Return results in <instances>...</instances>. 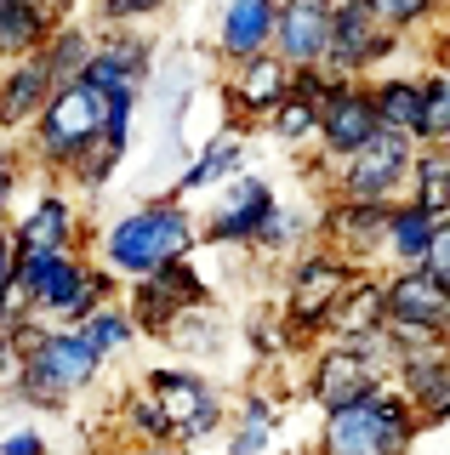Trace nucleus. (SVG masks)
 <instances>
[{
    "label": "nucleus",
    "instance_id": "obj_42",
    "mask_svg": "<svg viewBox=\"0 0 450 455\" xmlns=\"http://www.w3.org/2000/svg\"><path fill=\"white\" fill-rule=\"evenodd\" d=\"M12 262H18V245H12V234L0 228V307L18 296V284H12Z\"/></svg>",
    "mask_w": 450,
    "mask_h": 455
},
{
    "label": "nucleus",
    "instance_id": "obj_37",
    "mask_svg": "<svg viewBox=\"0 0 450 455\" xmlns=\"http://www.w3.org/2000/svg\"><path fill=\"white\" fill-rule=\"evenodd\" d=\"M137 97H143V92H115V97H103V148L125 154V142H132V114H137Z\"/></svg>",
    "mask_w": 450,
    "mask_h": 455
},
{
    "label": "nucleus",
    "instance_id": "obj_24",
    "mask_svg": "<svg viewBox=\"0 0 450 455\" xmlns=\"http://www.w3.org/2000/svg\"><path fill=\"white\" fill-rule=\"evenodd\" d=\"M405 205H416L433 222L450 217V154L445 148H416L411 177H405Z\"/></svg>",
    "mask_w": 450,
    "mask_h": 455
},
{
    "label": "nucleus",
    "instance_id": "obj_9",
    "mask_svg": "<svg viewBox=\"0 0 450 455\" xmlns=\"http://www.w3.org/2000/svg\"><path fill=\"white\" fill-rule=\"evenodd\" d=\"M143 393L165 410V421L177 427V444H200V438H211V433L229 427V404H222V393L211 387L200 370H189V364H154L143 376Z\"/></svg>",
    "mask_w": 450,
    "mask_h": 455
},
{
    "label": "nucleus",
    "instance_id": "obj_26",
    "mask_svg": "<svg viewBox=\"0 0 450 455\" xmlns=\"http://www.w3.org/2000/svg\"><path fill=\"white\" fill-rule=\"evenodd\" d=\"M433 234H439V222L433 217H422L416 205H393L388 211V245H382V262L393 267H422L428 262V251H433Z\"/></svg>",
    "mask_w": 450,
    "mask_h": 455
},
{
    "label": "nucleus",
    "instance_id": "obj_7",
    "mask_svg": "<svg viewBox=\"0 0 450 455\" xmlns=\"http://www.w3.org/2000/svg\"><path fill=\"white\" fill-rule=\"evenodd\" d=\"M382 324L399 353L450 341V296L433 284L428 267H388L382 274Z\"/></svg>",
    "mask_w": 450,
    "mask_h": 455
},
{
    "label": "nucleus",
    "instance_id": "obj_22",
    "mask_svg": "<svg viewBox=\"0 0 450 455\" xmlns=\"http://www.w3.org/2000/svg\"><path fill=\"white\" fill-rule=\"evenodd\" d=\"M240 171H245V137L229 125V132H217V137H211L205 148L189 160V171L177 177L172 199H189V194H200V188H222V182H234Z\"/></svg>",
    "mask_w": 450,
    "mask_h": 455
},
{
    "label": "nucleus",
    "instance_id": "obj_18",
    "mask_svg": "<svg viewBox=\"0 0 450 455\" xmlns=\"http://www.w3.org/2000/svg\"><path fill=\"white\" fill-rule=\"evenodd\" d=\"M80 211H75V199L58 194V188H46V194H35V205L23 211L18 222H6V234H12V245L18 251H80Z\"/></svg>",
    "mask_w": 450,
    "mask_h": 455
},
{
    "label": "nucleus",
    "instance_id": "obj_15",
    "mask_svg": "<svg viewBox=\"0 0 450 455\" xmlns=\"http://www.w3.org/2000/svg\"><path fill=\"white\" fill-rule=\"evenodd\" d=\"M274 205H279V194L269 188V182L240 171L234 182H222L217 211L200 222V245H251V239L262 234V222H269Z\"/></svg>",
    "mask_w": 450,
    "mask_h": 455
},
{
    "label": "nucleus",
    "instance_id": "obj_17",
    "mask_svg": "<svg viewBox=\"0 0 450 455\" xmlns=\"http://www.w3.org/2000/svg\"><path fill=\"white\" fill-rule=\"evenodd\" d=\"M285 97H291V68L279 63L274 52L229 68V80H222V103H229V114H234V132H240V125H262Z\"/></svg>",
    "mask_w": 450,
    "mask_h": 455
},
{
    "label": "nucleus",
    "instance_id": "obj_14",
    "mask_svg": "<svg viewBox=\"0 0 450 455\" xmlns=\"http://www.w3.org/2000/svg\"><path fill=\"white\" fill-rule=\"evenodd\" d=\"M388 387L416 410L422 433H428V427H439V421H450V341H433V347L399 353Z\"/></svg>",
    "mask_w": 450,
    "mask_h": 455
},
{
    "label": "nucleus",
    "instance_id": "obj_20",
    "mask_svg": "<svg viewBox=\"0 0 450 455\" xmlns=\"http://www.w3.org/2000/svg\"><path fill=\"white\" fill-rule=\"evenodd\" d=\"M382 331H388L382 324V267H359L325 319V341H365Z\"/></svg>",
    "mask_w": 450,
    "mask_h": 455
},
{
    "label": "nucleus",
    "instance_id": "obj_34",
    "mask_svg": "<svg viewBox=\"0 0 450 455\" xmlns=\"http://www.w3.org/2000/svg\"><path fill=\"white\" fill-rule=\"evenodd\" d=\"M445 6L450 0H371V12H376V23L388 28V35H422V28H433L445 18Z\"/></svg>",
    "mask_w": 450,
    "mask_h": 455
},
{
    "label": "nucleus",
    "instance_id": "obj_21",
    "mask_svg": "<svg viewBox=\"0 0 450 455\" xmlns=\"http://www.w3.org/2000/svg\"><path fill=\"white\" fill-rule=\"evenodd\" d=\"M52 92H58V85H52V75L40 68V57L0 68V137L18 142V137L35 125V114L46 108V97H52Z\"/></svg>",
    "mask_w": 450,
    "mask_h": 455
},
{
    "label": "nucleus",
    "instance_id": "obj_25",
    "mask_svg": "<svg viewBox=\"0 0 450 455\" xmlns=\"http://www.w3.org/2000/svg\"><path fill=\"white\" fill-rule=\"evenodd\" d=\"M52 23L40 18L35 0H0V68L29 63V57L46 46Z\"/></svg>",
    "mask_w": 450,
    "mask_h": 455
},
{
    "label": "nucleus",
    "instance_id": "obj_47",
    "mask_svg": "<svg viewBox=\"0 0 450 455\" xmlns=\"http://www.w3.org/2000/svg\"><path fill=\"white\" fill-rule=\"evenodd\" d=\"M6 165H23V154H18V142H12V137H0V171H6Z\"/></svg>",
    "mask_w": 450,
    "mask_h": 455
},
{
    "label": "nucleus",
    "instance_id": "obj_23",
    "mask_svg": "<svg viewBox=\"0 0 450 455\" xmlns=\"http://www.w3.org/2000/svg\"><path fill=\"white\" fill-rule=\"evenodd\" d=\"M371 108H376V125H382V132L416 142L422 80H416V75H376V80H371Z\"/></svg>",
    "mask_w": 450,
    "mask_h": 455
},
{
    "label": "nucleus",
    "instance_id": "obj_40",
    "mask_svg": "<svg viewBox=\"0 0 450 455\" xmlns=\"http://www.w3.org/2000/svg\"><path fill=\"white\" fill-rule=\"evenodd\" d=\"M274 433H257V427H229V455H269Z\"/></svg>",
    "mask_w": 450,
    "mask_h": 455
},
{
    "label": "nucleus",
    "instance_id": "obj_29",
    "mask_svg": "<svg viewBox=\"0 0 450 455\" xmlns=\"http://www.w3.org/2000/svg\"><path fill=\"white\" fill-rule=\"evenodd\" d=\"M422 80V120H416V148H445L450 154V63H439Z\"/></svg>",
    "mask_w": 450,
    "mask_h": 455
},
{
    "label": "nucleus",
    "instance_id": "obj_4",
    "mask_svg": "<svg viewBox=\"0 0 450 455\" xmlns=\"http://www.w3.org/2000/svg\"><path fill=\"white\" fill-rule=\"evenodd\" d=\"M359 267H348L342 256L308 245L302 256H291L285 267V296H279V341L285 347H319L325 341V319L336 307V296L348 291V279H354Z\"/></svg>",
    "mask_w": 450,
    "mask_h": 455
},
{
    "label": "nucleus",
    "instance_id": "obj_30",
    "mask_svg": "<svg viewBox=\"0 0 450 455\" xmlns=\"http://www.w3.org/2000/svg\"><path fill=\"white\" fill-rule=\"evenodd\" d=\"M120 427L132 433V444H149V450H177V427L165 421V410L154 404L149 393H132L120 404Z\"/></svg>",
    "mask_w": 450,
    "mask_h": 455
},
{
    "label": "nucleus",
    "instance_id": "obj_13",
    "mask_svg": "<svg viewBox=\"0 0 450 455\" xmlns=\"http://www.w3.org/2000/svg\"><path fill=\"white\" fill-rule=\"evenodd\" d=\"M154 68V40L143 28H103L92 46V63L80 68V85L97 97H115V92H143Z\"/></svg>",
    "mask_w": 450,
    "mask_h": 455
},
{
    "label": "nucleus",
    "instance_id": "obj_1",
    "mask_svg": "<svg viewBox=\"0 0 450 455\" xmlns=\"http://www.w3.org/2000/svg\"><path fill=\"white\" fill-rule=\"evenodd\" d=\"M194 245H200L194 211L165 194V199L132 205L125 217H115L103 234H97V267L115 274L120 284H137V279H149L154 267L177 262V256H194Z\"/></svg>",
    "mask_w": 450,
    "mask_h": 455
},
{
    "label": "nucleus",
    "instance_id": "obj_2",
    "mask_svg": "<svg viewBox=\"0 0 450 455\" xmlns=\"http://www.w3.org/2000/svg\"><path fill=\"white\" fill-rule=\"evenodd\" d=\"M97 142H103V97L75 80V85H58L46 97V108L23 132L18 154H23V165L46 171V177H68V165L86 160Z\"/></svg>",
    "mask_w": 450,
    "mask_h": 455
},
{
    "label": "nucleus",
    "instance_id": "obj_48",
    "mask_svg": "<svg viewBox=\"0 0 450 455\" xmlns=\"http://www.w3.org/2000/svg\"><path fill=\"white\" fill-rule=\"evenodd\" d=\"M120 455H172V450H149V444H125Z\"/></svg>",
    "mask_w": 450,
    "mask_h": 455
},
{
    "label": "nucleus",
    "instance_id": "obj_32",
    "mask_svg": "<svg viewBox=\"0 0 450 455\" xmlns=\"http://www.w3.org/2000/svg\"><path fill=\"white\" fill-rule=\"evenodd\" d=\"M75 331H80V341H86L97 359H115L120 347H132V341H137V331H132V319H125L120 302H103L92 319H80Z\"/></svg>",
    "mask_w": 450,
    "mask_h": 455
},
{
    "label": "nucleus",
    "instance_id": "obj_46",
    "mask_svg": "<svg viewBox=\"0 0 450 455\" xmlns=\"http://www.w3.org/2000/svg\"><path fill=\"white\" fill-rule=\"evenodd\" d=\"M18 364H23V359L12 353V341L0 336V387H12V381H18Z\"/></svg>",
    "mask_w": 450,
    "mask_h": 455
},
{
    "label": "nucleus",
    "instance_id": "obj_36",
    "mask_svg": "<svg viewBox=\"0 0 450 455\" xmlns=\"http://www.w3.org/2000/svg\"><path fill=\"white\" fill-rule=\"evenodd\" d=\"M165 6H172V0H92V18L103 28H143L149 18H160Z\"/></svg>",
    "mask_w": 450,
    "mask_h": 455
},
{
    "label": "nucleus",
    "instance_id": "obj_8",
    "mask_svg": "<svg viewBox=\"0 0 450 455\" xmlns=\"http://www.w3.org/2000/svg\"><path fill=\"white\" fill-rule=\"evenodd\" d=\"M416 142L411 137H371L354 160L331 165V199H354V205H399L405 199V177H411Z\"/></svg>",
    "mask_w": 450,
    "mask_h": 455
},
{
    "label": "nucleus",
    "instance_id": "obj_6",
    "mask_svg": "<svg viewBox=\"0 0 450 455\" xmlns=\"http://www.w3.org/2000/svg\"><path fill=\"white\" fill-rule=\"evenodd\" d=\"M97 376H103V359L80 341V331H68V324H46L40 341L23 353L12 393H18L23 404H35V410H63L68 398L86 393Z\"/></svg>",
    "mask_w": 450,
    "mask_h": 455
},
{
    "label": "nucleus",
    "instance_id": "obj_45",
    "mask_svg": "<svg viewBox=\"0 0 450 455\" xmlns=\"http://www.w3.org/2000/svg\"><path fill=\"white\" fill-rule=\"evenodd\" d=\"M35 6H40V18H46L52 28H63V23H75V6H80V0H35Z\"/></svg>",
    "mask_w": 450,
    "mask_h": 455
},
{
    "label": "nucleus",
    "instance_id": "obj_49",
    "mask_svg": "<svg viewBox=\"0 0 450 455\" xmlns=\"http://www.w3.org/2000/svg\"><path fill=\"white\" fill-rule=\"evenodd\" d=\"M172 455H177V450H172Z\"/></svg>",
    "mask_w": 450,
    "mask_h": 455
},
{
    "label": "nucleus",
    "instance_id": "obj_31",
    "mask_svg": "<svg viewBox=\"0 0 450 455\" xmlns=\"http://www.w3.org/2000/svg\"><path fill=\"white\" fill-rule=\"evenodd\" d=\"M308 239H314V222H302V211H291V205H274L269 222H262V234L251 239V251H262V256H302Z\"/></svg>",
    "mask_w": 450,
    "mask_h": 455
},
{
    "label": "nucleus",
    "instance_id": "obj_3",
    "mask_svg": "<svg viewBox=\"0 0 450 455\" xmlns=\"http://www.w3.org/2000/svg\"><path fill=\"white\" fill-rule=\"evenodd\" d=\"M393 364H399V347L393 336H365V341H319L308 353V376H302V393L314 398L325 416L359 404V398L382 393L393 381Z\"/></svg>",
    "mask_w": 450,
    "mask_h": 455
},
{
    "label": "nucleus",
    "instance_id": "obj_41",
    "mask_svg": "<svg viewBox=\"0 0 450 455\" xmlns=\"http://www.w3.org/2000/svg\"><path fill=\"white\" fill-rule=\"evenodd\" d=\"M0 455H52V444L35 433V427H18V433L0 438Z\"/></svg>",
    "mask_w": 450,
    "mask_h": 455
},
{
    "label": "nucleus",
    "instance_id": "obj_38",
    "mask_svg": "<svg viewBox=\"0 0 450 455\" xmlns=\"http://www.w3.org/2000/svg\"><path fill=\"white\" fill-rule=\"evenodd\" d=\"M120 160H125V154H115V148H103V142H97L86 160L68 165V177H63V182H75L80 194H97V188H108V177H115V165H120Z\"/></svg>",
    "mask_w": 450,
    "mask_h": 455
},
{
    "label": "nucleus",
    "instance_id": "obj_12",
    "mask_svg": "<svg viewBox=\"0 0 450 455\" xmlns=\"http://www.w3.org/2000/svg\"><path fill=\"white\" fill-rule=\"evenodd\" d=\"M388 211L393 205H354V199H325L314 217V245L342 256L348 267H376L388 245Z\"/></svg>",
    "mask_w": 450,
    "mask_h": 455
},
{
    "label": "nucleus",
    "instance_id": "obj_28",
    "mask_svg": "<svg viewBox=\"0 0 450 455\" xmlns=\"http://www.w3.org/2000/svg\"><path fill=\"white\" fill-rule=\"evenodd\" d=\"M92 46H97V35L92 28H80V23H63V28H52L46 35V46H40V68L52 75V85H75L80 80V68L92 63Z\"/></svg>",
    "mask_w": 450,
    "mask_h": 455
},
{
    "label": "nucleus",
    "instance_id": "obj_43",
    "mask_svg": "<svg viewBox=\"0 0 450 455\" xmlns=\"http://www.w3.org/2000/svg\"><path fill=\"white\" fill-rule=\"evenodd\" d=\"M422 267H428L433 279H439V274H450V217L439 222V234H433V251H428V262H422Z\"/></svg>",
    "mask_w": 450,
    "mask_h": 455
},
{
    "label": "nucleus",
    "instance_id": "obj_35",
    "mask_svg": "<svg viewBox=\"0 0 450 455\" xmlns=\"http://www.w3.org/2000/svg\"><path fill=\"white\" fill-rule=\"evenodd\" d=\"M262 125H269V137H279L285 148H302V142H314L319 108H314V103H297V97H285V103H279Z\"/></svg>",
    "mask_w": 450,
    "mask_h": 455
},
{
    "label": "nucleus",
    "instance_id": "obj_27",
    "mask_svg": "<svg viewBox=\"0 0 450 455\" xmlns=\"http://www.w3.org/2000/svg\"><path fill=\"white\" fill-rule=\"evenodd\" d=\"M120 307H125V319H132V331H137V336H154V341H172V331L189 319V313H182L154 279L125 284V302H120Z\"/></svg>",
    "mask_w": 450,
    "mask_h": 455
},
{
    "label": "nucleus",
    "instance_id": "obj_16",
    "mask_svg": "<svg viewBox=\"0 0 450 455\" xmlns=\"http://www.w3.org/2000/svg\"><path fill=\"white\" fill-rule=\"evenodd\" d=\"M331 6L336 0H274V57L285 68H319L331 40Z\"/></svg>",
    "mask_w": 450,
    "mask_h": 455
},
{
    "label": "nucleus",
    "instance_id": "obj_11",
    "mask_svg": "<svg viewBox=\"0 0 450 455\" xmlns=\"http://www.w3.org/2000/svg\"><path fill=\"white\" fill-rule=\"evenodd\" d=\"M371 137H382L376 125V108H371V80H331L325 103H319V125H314V148H319V165H342L354 160Z\"/></svg>",
    "mask_w": 450,
    "mask_h": 455
},
{
    "label": "nucleus",
    "instance_id": "obj_5",
    "mask_svg": "<svg viewBox=\"0 0 450 455\" xmlns=\"http://www.w3.org/2000/svg\"><path fill=\"white\" fill-rule=\"evenodd\" d=\"M422 438L416 410L393 387L359 398V404L336 410L319 421V450L314 455H411Z\"/></svg>",
    "mask_w": 450,
    "mask_h": 455
},
{
    "label": "nucleus",
    "instance_id": "obj_19",
    "mask_svg": "<svg viewBox=\"0 0 450 455\" xmlns=\"http://www.w3.org/2000/svg\"><path fill=\"white\" fill-rule=\"evenodd\" d=\"M274 46V0H222L217 6V57L229 68Z\"/></svg>",
    "mask_w": 450,
    "mask_h": 455
},
{
    "label": "nucleus",
    "instance_id": "obj_44",
    "mask_svg": "<svg viewBox=\"0 0 450 455\" xmlns=\"http://www.w3.org/2000/svg\"><path fill=\"white\" fill-rule=\"evenodd\" d=\"M18 182H23V165H6L0 171V228L12 217V199H18Z\"/></svg>",
    "mask_w": 450,
    "mask_h": 455
},
{
    "label": "nucleus",
    "instance_id": "obj_10",
    "mask_svg": "<svg viewBox=\"0 0 450 455\" xmlns=\"http://www.w3.org/2000/svg\"><path fill=\"white\" fill-rule=\"evenodd\" d=\"M399 52V35L376 23L371 0H336L331 6V40H325V75L331 80H376V68Z\"/></svg>",
    "mask_w": 450,
    "mask_h": 455
},
{
    "label": "nucleus",
    "instance_id": "obj_39",
    "mask_svg": "<svg viewBox=\"0 0 450 455\" xmlns=\"http://www.w3.org/2000/svg\"><path fill=\"white\" fill-rule=\"evenodd\" d=\"M279 398H269V393H245L240 404H234V427H257V433H279Z\"/></svg>",
    "mask_w": 450,
    "mask_h": 455
},
{
    "label": "nucleus",
    "instance_id": "obj_33",
    "mask_svg": "<svg viewBox=\"0 0 450 455\" xmlns=\"http://www.w3.org/2000/svg\"><path fill=\"white\" fill-rule=\"evenodd\" d=\"M154 284H160L165 296L182 307V313H205L211 307V284H205V274L194 267V256H177V262H165V267H154L149 274Z\"/></svg>",
    "mask_w": 450,
    "mask_h": 455
}]
</instances>
